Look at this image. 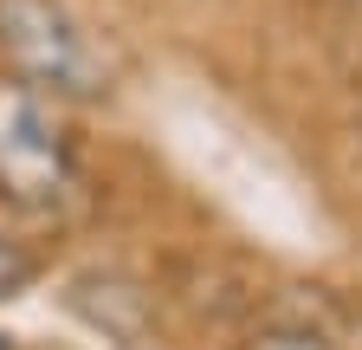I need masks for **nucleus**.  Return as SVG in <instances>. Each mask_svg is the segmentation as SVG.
I'll list each match as a JSON object with an SVG mask.
<instances>
[{"instance_id":"f257e3e1","label":"nucleus","mask_w":362,"mask_h":350,"mask_svg":"<svg viewBox=\"0 0 362 350\" xmlns=\"http://www.w3.org/2000/svg\"><path fill=\"white\" fill-rule=\"evenodd\" d=\"M104 208V149L90 117L0 72V221L78 240Z\"/></svg>"},{"instance_id":"f03ea898","label":"nucleus","mask_w":362,"mask_h":350,"mask_svg":"<svg viewBox=\"0 0 362 350\" xmlns=\"http://www.w3.org/2000/svg\"><path fill=\"white\" fill-rule=\"evenodd\" d=\"M0 72L98 117L123 98V46L78 0H0Z\"/></svg>"},{"instance_id":"7ed1b4c3","label":"nucleus","mask_w":362,"mask_h":350,"mask_svg":"<svg viewBox=\"0 0 362 350\" xmlns=\"http://www.w3.org/2000/svg\"><path fill=\"white\" fill-rule=\"evenodd\" d=\"M233 350H349V331L317 305H291L285 292H265L259 312L233 331Z\"/></svg>"},{"instance_id":"20e7f679","label":"nucleus","mask_w":362,"mask_h":350,"mask_svg":"<svg viewBox=\"0 0 362 350\" xmlns=\"http://www.w3.org/2000/svg\"><path fill=\"white\" fill-rule=\"evenodd\" d=\"M59 259H65V240H45L33 227L0 221V312L20 305V298H33L45 279L59 273Z\"/></svg>"},{"instance_id":"39448f33","label":"nucleus","mask_w":362,"mask_h":350,"mask_svg":"<svg viewBox=\"0 0 362 350\" xmlns=\"http://www.w3.org/2000/svg\"><path fill=\"white\" fill-rule=\"evenodd\" d=\"M343 143H349V156L362 162V52H356V72H349V104H343Z\"/></svg>"},{"instance_id":"423d86ee","label":"nucleus","mask_w":362,"mask_h":350,"mask_svg":"<svg viewBox=\"0 0 362 350\" xmlns=\"http://www.w3.org/2000/svg\"><path fill=\"white\" fill-rule=\"evenodd\" d=\"M98 350H156V344H98Z\"/></svg>"},{"instance_id":"0eeeda50","label":"nucleus","mask_w":362,"mask_h":350,"mask_svg":"<svg viewBox=\"0 0 362 350\" xmlns=\"http://www.w3.org/2000/svg\"><path fill=\"white\" fill-rule=\"evenodd\" d=\"M330 7H349V13H362V0H330Z\"/></svg>"},{"instance_id":"6e6552de","label":"nucleus","mask_w":362,"mask_h":350,"mask_svg":"<svg viewBox=\"0 0 362 350\" xmlns=\"http://www.w3.org/2000/svg\"><path fill=\"white\" fill-rule=\"evenodd\" d=\"M298 7H330V0H298Z\"/></svg>"}]
</instances>
